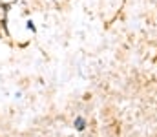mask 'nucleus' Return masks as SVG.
Listing matches in <instances>:
<instances>
[{
  "label": "nucleus",
  "instance_id": "2",
  "mask_svg": "<svg viewBox=\"0 0 157 137\" xmlns=\"http://www.w3.org/2000/svg\"><path fill=\"white\" fill-rule=\"evenodd\" d=\"M28 29H31V31H35V26H33V22H31V20L28 22Z\"/></svg>",
  "mask_w": 157,
  "mask_h": 137
},
{
  "label": "nucleus",
  "instance_id": "1",
  "mask_svg": "<svg viewBox=\"0 0 157 137\" xmlns=\"http://www.w3.org/2000/svg\"><path fill=\"white\" fill-rule=\"evenodd\" d=\"M84 126H86V119H84V117H77V119H75V128H77L78 132H82Z\"/></svg>",
  "mask_w": 157,
  "mask_h": 137
}]
</instances>
